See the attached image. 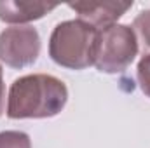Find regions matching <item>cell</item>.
<instances>
[{
    "mask_svg": "<svg viewBox=\"0 0 150 148\" xmlns=\"http://www.w3.org/2000/svg\"><path fill=\"white\" fill-rule=\"evenodd\" d=\"M0 148H32V140L23 131H2Z\"/></svg>",
    "mask_w": 150,
    "mask_h": 148,
    "instance_id": "cell-8",
    "label": "cell"
},
{
    "mask_svg": "<svg viewBox=\"0 0 150 148\" xmlns=\"http://www.w3.org/2000/svg\"><path fill=\"white\" fill-rule=\"evenodd\" d=\"M4 108H5V84H4V72L0 66V117L4 113Z\"/></svg>",
    "mask_w": 150,
    "mask_h": 148,
    "instance_id": "cell-10",
    "label": "cell"
},
{
    "mask_svg": "<svg viewBox=\"0 0 150 148\" xmlns=\"http://www.w3.org/2000/svg\"><path fill=\"white\" fill-rule=\"evenodd\" d=\"M131 28H133V32L136 35V40L142 42L143 52L145 54H150V9L142 11L134 18Z\"/></svg>",
    "mask_w": 150,
    "mask_h": 148,
    "instance_id": "cell-7",
    "label": "cell"
},
{
    "mask_svg": "<svg viewBox=\"0 0 150 148\" xmlns=\"http://www.w3.org/2000/svg\"><path fill=\"white\" fill-rule=\"evenodd\" d=\"M68 101L63 80L47 73L19 77L12 82L7 98L9 118H51L61 113Z\"/></svg>",
    "mask_w": 150,
    "mask_h": 148,
    "instance_id": "cell-1",
    "label": "cell"
},
{
    "mask_svg": "<svg viewBox=\"0 0 150 148\" xmlns=\"http://www.w3.org/2000/svg\"><path fill=\"white\" fill-rule=\"evenodd\" d=\"M40 54V35L33 26H11L0 33V61L11 68H26Z\"/></svg>",
    "mask_w": 150,
    "mask_h": 148,
    "instance_id": "cell-4",
    "label": "cell"
},
{
    "mask_svg": "<svg viewBox=\"0 0 150 148\" xmlns=\"http://www.w3.org/2000/svg\"><path fill=\"white\" fill-rule=\"evenodd\" d=\"M56 4L47 2H28V0H0V19L4 23H11L21 26L23 23H30L44 18L47 12L54 11Z\"/></svg>",
    "mask_w": 150,
    "mask_h": 148,
    "instance_id": "cell-6",
    "label": "cell"
},
{
    "mask_svg": "<svg viewBox=\"0 0 150 148\" xmlns=\"http://www.w3.org/2000/svg\"><path fill=\"white\" fill-rule=\"evenodd\" d=\"M68 7L77 12L80 21L91 25L94 30L100 32L112 25H117V19L133 7V2H120V0L75 2V4H68Z\"/></svg>",
    "mask_w": 150,
    "mask_h": 148,
    "instance_id": "cell-5",
    "label": "cell"
},
{
    "mask_svg": "<svg viewBox=\"0 0 150 148\" xmlns=\"http://www.w3.org/2000/svg\"><path fill=\"white\" fill-rule=\"evenodd\" d=\"M138 54V40L131 26L112 25L98 32L94 66L101 73L124 72Z\"/></svg>",
    "mask_w": 150,
    "mask_h": 148,
    "instance_id": "cell-3",
    "label": "cell"
},
{
    "mask_svg": "<svg viewBox=\"0 0 150 148\" xmlns=\"http://www.w3.org/2000/svg\"><path fill=\"white\" fill-rule=\"evenodd\" d=\"M98 30L91 25L70 19L56 25L49 38V56L51 59L70 70H84L94 65L96 58Z\"/></svg>",
    "mask_w": 150,
    "mask_h": 148,
    "instance_id": "cell-2",
    "label": "cell"
},
{
    "mask_svg": "<svg viewBox=\"0 0 150 148\" xmlns=\"http://www.w3.org/2000/svg\"><path fill=\"white\" fill-rule=\"evenodd\" d=\"M136 77H138V84H140L142 92L150 98V54H145L140 59Z\"/></svg>",
    "mask_w": 150,
    "mask_h": 148,
    "instance_id": "cell-9",
    "label": "cell"
}]
</instances>
